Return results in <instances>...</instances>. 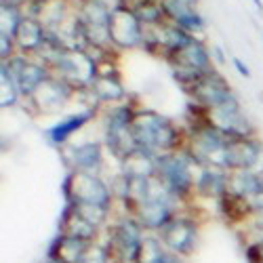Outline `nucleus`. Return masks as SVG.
Here are the masks:
<instances>
[{
    "mask_svg": "<svg viewBox=\"0 0 263 263\" xmlns=\"http://www.w3.org/2000/svg\"><path fill=\"white\" fill-rule=\"evenodd\" d=\"M65 206L84 217L95 228H101L112 211L114 192L101 175L91 173H68L63 181Z\"/></svg>",
    "mask_w": 263,
    "mask_h": 263,
    "instance_id": "f257e3e1",
    "label": "nucleus"
},
{
    "mask_svg": "<svg viewBox=\"0 0 263 263\" xmlns=\"http://www.w3.org/2000/svg\"><path fill=\"white\" fill-rule=\"evenodd\" d=\"M130 130L137 149L147 152L152 156H162L185 147L181 128L156 109L137 107Z\"/></svg>",
    "mask_w": 263,
    "mask_h": 263,
    "instance_id": "f03ea898",
    "label": "nucleus"
},
{
    "mask_svg": "<svg viewBox=\"0 0 263 263\" xmlns=\"http://www.w3.org/2000/svg\"><path fill=\"white\" fill-rule=\"evenodd\" d=\"M198 168L200 166L196 164V160L190 156L185 147L156 156V177L179 200H185L194 194Z\"/></svg>",
    "mask_w": 263,
    "mask_h": 263,
    "instance_id": "7ed1b4c3",
    "label": "nucleus"
},
{
    "mask_svg": "<svg viewBox=\"0 0 263 263\" xmlns=\"http://www.w3.org/2000/svg\"><path fill=\"white\" fill-rule=\"evenodd\" d=\"M109 38H112V47L116 51H135L143 49L145 38V26L141 19L135 15V11L118 5L112 9V21H109Z\"/></svg>",
    "mask_w": 263,
    "mask_h": 263,
    "instance_id": "20e7f679",
    "label": "nucleus"
},
{
    "mask_svg": "<svg viewBox=\"0 0 263 263\" xmlns=\"http://www.w3.org/2000/svg\"><path fill=\"white\" fill-rule=\"evenodd\" d=\"M0 63H5L9 68L17 89L21 93V99H26V101L38 91V86L42 82H45L49 76H53L51 68L45 61L38 59V57H30V55L17 53L9 61H0Z\"/></svg>",
    "mask_w": 263,
    "mask_h": 263,
    "instance_id": "39448f33",
    "label": "nucleus"
},
{
    "mask_svg": "<svg viewBox=\"0 0 263 263\" xmlns=\"http://www.w3.org/2000/svg\"><path fill=\"white\" fill-rule=\"evenodd\" d=\"M145 242V230L139 226L137 219L122 217L114 223L112 234H109V249L116 251V255L124 263H139L141 249Z\"/></svg>",
    "mask_w": 263,
    "mask_h": 263,
    "instance_id": "423d86ee",
    "label": "nucleus"
},
{
    "mask_svg": "<svg viewBox=\"0 0 263 263\" xmlns=\"http://www.w3.org/2000/svg\"><path fill=\"white\" fill-rule=\"evenodd\" d=\"M206 120H209V124H213L217 130H221L230 139L255 137V126L249 120V116L245 114L242 105H240V99L206 112Z\"/></svg>",
    "mask_w": 263,
    "mask_h": 263,
    "instance_id": "0eeeda50",
    "label": "nucleus"
},
{
    "mask_svg": "<svg viewBox=\"0 0 263 263\" xmlns=\"http://www.w3.org/2000/svg\"><path fill=\"white\" fill-rule=\"evenodd\" d=\"M76 95H78V91L72 84H68L65 80H61L53 74L38 86V91L28 99V103L36 109L38 114H57Z\"/></svg>",
    "mask_w": 263,
    "mask_h": 263,
    "instance_id": "6e6552de",
    "label": "nucleus"
},
{
    "mask_svg": "<svg viewBox=\"0 0 263 263\" xmlns=\"http://www.w3.org/2000/svg\"><path fill=\"white\" fill-rule=\"evenodd\" d=\"M187 93L192 95L194 103H198L202 109H206V112L221 107V105H228V103L238 99V95L234 93L230 82L217 70L213 74H206L204 78H200Z\"/></svg>",
    "mask_w": 263,
    "mask_h": 263,
    "instance_id": "1a4fd4ad",
    "label": "nucleus"
},
{
    "mask_svg": "<svg viewBox=\"0 0 263 263\" xmlns=\"http://www.w3.org/2000/svg\"><path fill=\"white\" fill-rule=\"evenodd\" d=\"M103 145L101 141H80L61 147L63 160L70 173H91L99 175L103 168Z\"/></svg>",
    "mask_w": 263,
    "mask_h": 263,
    "instance_id": "9d476101",
    "label": "nucleus"
},
{
    "mask_svg": "<svg viewBox=\"0 0 263 263\" xmlns=\"http://www.w3.org/2000/svg\"><path fill=\"white\" fill-rule=\"evenodd\" d=\"M158 238L162 240V245L175 253V255H190L196 249V242H198V223L190 217L177 215L173 221L158 234Z\"/></svg>",
    "mask_w": 263,
    "mask_h": 263,
    "instance_id": "9b49d317",
    "label": "nucleus"
},
{
    "mask_svg": "<svg viewBox=\"0 0 263 263\" xmlns=\"http://www.w3.org/2000/svg\"><path fill=\"white\" fill-rule=\"evenodd\" d=\"M160 7L168 24L185 30L192 36L204 32L206 21L198 11V0H160Z\"/></svg>",
    "mask_w": 263,
    "mask_h": 263,
    "instance_id": "f8f14e48",
    "label": "nucleus"
},
{
    "mask_svg": "<svg viewBox=\"0 0 263 263\" xmlns=\"http://www.w3.org/2000/svg\"><path fill=\"white\" fill-rule=\"evenodd\" d=\"M15 42H17V51L21 55L40 57L51 47V36H49V30L42 26L40 19L26 15L24 21H21L19 30H17Z\"/></svg>",
    "mask_w": 263,
    "mask_h": 263,
    "instance_id": "ddd939ff",
    "label": "nucleus"
},
{
    "mask_svg": "<svg viewBox=\"0 0 263 263\" xmlns=\"http://www.w3.org/2000/svg\"><path fill=\"white\" fill-rule=\"evenodd\" d=\"M263 154V143L255 137L249 139H230L226 168L232 171H255L259 158Z\"/></svg>",
    "mask_w": 263,
    "mask_h": 263,
    "instance_id": "4468645a",
    "label": "nucleus"
},
{
    "mask_svg": "<svg viewBox=\"0 0 263 263\" xmlns=\"http://www.w3.org/2000/svg\"><path fill=\"white\" fill-rule=\"evenodd\" d=\"M89 93L93 95V101L97 105L99 103H107V105L124 103L126 97H128V91L124 89V84H122L120 74H118L116 68H109V70L99 68V76L95 78Z\"/></svg>",
    "mask_w": 263,
    "mask_h": 263,
    "instance_id": "2eb2a0df",
    "label": "nucleus"
},
{
    "mask_svg": "<svg viewBox=\"0 0 263 263\" xmlns=\"http://www.w3.org/2000/svg\"><path fill=\"white\" fill-rule=\"evenodd\" d=\"M95 116H97V107H86V109H82V112L70 114V116L57 120L53 126H49L47 128V137H49V141L53 145L65 147V145H70V139L76 133H80V130L89 124Z\"/></svg>",
    "mask_w": 263,
    "mask_h": 263,
    "instance_id": "dca6fc26",
    "label": "nucleus"
},
{
    "mask_svg": "<svg viewBox=\"0 0 263 263\" xmlns=\"http://www.w3.org/2000/svg\"><path fill=\"white\" fill-rule=\"evenodd\" d=\"M196 194L204 198L221 200L223 196L230 194V171L217 168V166H200L196 173Z\"/></svg>",
    "mask_w": 263,
    "mask_h": 263,
    "instance_id": "f3484780",
    "label": "nucleus"
},
{
    "mask_svg": "<svg viewBox=\"0 0 263 263\" xmlns=\"http://www.w3.org/2000/svg\"><path fill=\"white\" fill-rule=\"evenodd\" d=\"M166 63H177V65H183V68L202 72V74H213L215 72V61H213L211 49L198 36H196L183 51H179L173 59H168Z\"/></svg>",
    "mask_w": 263,
    "mask_h": 263,
    "instance_id": "a211bd4d",
    "label": "nucleus"
},
{
    "mask_svg": "<svg viewBox=\"0 0 263 263\" xmlns=\"http://www.w3.org/2000/svg\"><path fill=\"white\" fill-rule=\"evenodd\" d=\"M230 194L240 200H251L263 194V175L253 171H232L230 173Z\"/></svg>",
    "mask_w": 263,
    "mask_h": 263,
    "instance_id": "6ab92c4d",
    "label": "nucleus"
},
{
    "mask_svg": "<svg viewBox=\"0 0 263 263\" xmlns=\"http://www.w3.org/2000/svg\"><path fill=\"white\" fill-rule=\"evenodd\" d=\"M139 263H183L179 255L171 253L158 236H145Z\"/></svg>",
    "mask_w": 263,
    "mask_h": 263,
    "instance_id": "aec40b11",
    "label": "nucleus"
},
{
    "mask_svg": "<svg viewBox=\"0 0 263 263\" xmlns=\"http://www.w3.org/2000/svg\"><path fill=\"white\" fill-rule=\"evenodd\" d=\"M26 17L24 7H17V5H9V3H0V36H9L15 38L17 30L21 26V21Z\"/></svg>",
    "mask_w": 263,
    "mask_h": 263,
    "instance_id": "412c9836",
    "label": "nucleus"
},
{
    "mask_svg": "<svg viewBox=\"0 0 263 263\" xmlns=\"http://www.w3.org/2000/svg\"><path fill=\"white\" fill-rule=\"evenodd\" d=\"M21 99V93L17 89V84L9 72V68L5 63H0V105L5 109L17 105V101Z\"/></svg>",
    "mask_w": 263,
    "mask_h": 263,
    "instance_id": "4be33fe9",
    "label": "nucleus"
},
{
    "mask_svg": "<svg viewBox=\"0 0 263 263\" xmlns=\"http://www.w3.org/2000/svg\"><path fill=\"white\" fill-rule=\"evenodd\" d=\"M109 257H112V249L109 247L91 245V249L86 251V255L80 263H109Z\"/></svg>",
    "mask_w": 263,
    "mask_h": 263,
    "instance_id": "5701e85b",
    "label": "nucleus"
},
{
    "mask_svg": "<svg viewBox=\"0 0 263 263\" xmlns=\"http://www.w3.org/2000/svg\"><path fill=\"white\" fill-rule=\"evenodd\" d=\"M253 232L257 234V245H263V211L253 213Z\"/></svg>",
    "mask_w": 263,
    "mask_h": 263,
    "instance_id": "b1692460",
    "label": "nucleus"
},
{
    "mask_svg": "<svg viewBox=\"0 0 263 263\" xmlns=\"http://www.w3.org/2000/svg\"><path fill=\"white\" fill-rule=\"evenodd\" d=\"M234 65H236V70H238V74H242L245 78H251V70H249V65H247V63H242V59H238V57H234Z\"/></svg>",
    "mask_w": 263,
    "mask_h": 263,
    "instance_id": "393cba45",
    "label": "nucleus"
},
{
    "mask_svg": "<svg viewBox=\"0 0 263 263\" xmlns=\"http://www.w3.org/2000/svg\"><path fill=\"white\" fill-rule=\"evenodd\" d=\"M211 55H213V61H217V63H226L223 51L219 49V47H211Z\"/></svg>",
    "mask_w": 263,
    "mask_h": 263,
    "instance_id": "a878e982",
    "label": "nucleus"
},
{
    "mask_svg": "<svg viewBox=\"0 0 263 263\" xmlns=\"http://www.w3.org/2000/svg\"><path fill=\"white\" fill-rule=\"evenodd\" d=\"M3 3H9V5H17V7H26L30 0H3Z\"/></svg>",
    "mask_w": 263,
    "mask_h": 263,
    "instance_id": "bb28decb",
    "label": "nucleus"
},
{
    "mask_svg": "<svg viewBox=\"0 0 263 263\" xmlns=\"http://www.w3.org/2000/svg\"><path fill=\"white\" fill-rule=\"evenodd\" d=\"M45 263H65V261H63V259H59V257H49Z\"/></svg>",
    "mask_w": 263,
    "mask_h": 263,
    "instance_id": "cd10ccee",
    "label": "nucleus"
},
{
    "mask_svg": "<svg viewBox=\"0 0 263 263\" xmlns=\"http://www.w3.org/2000/svg\"><path fill=\"white\" fill-rule=\"evenodd\" d=\"M255 5H257L259 11H263V3H261V0H255Z\"/></svg>",
    "mask_w": 263,
    "mask_h": 263,
    "instance_id": "c85d7f7f",
    "label": "nucleus"
},
{
    "mask_svg": "<svg viewBox=\"0 0 263 263\" xmlns=\"http://www.w3.org/2000/svg\"><path fill=\"white\" fill-rule=\"evenodd\" d=\"M257 245V242H255ZM259 249H261V261H263V245H259Z\"/></svg>",
    "mask_w": 263,
    "mask_h": 263,
    "instance_id": "c756f323",
    "label": "nucleus"
}]
</instances>
